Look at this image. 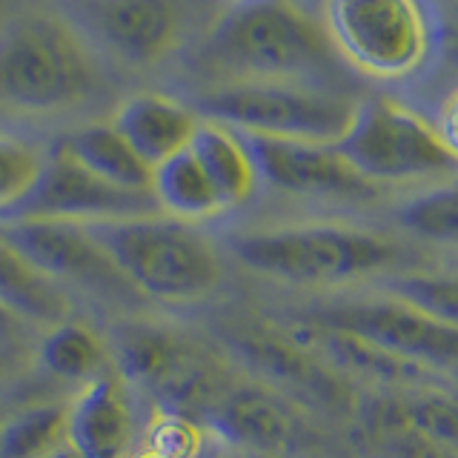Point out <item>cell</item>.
Listing matches in <instances>:
<instances>
[{"label":"cell","mask_w":458,"mask_h":458,"mask_svg":"<svg viewBox=\"0 0 458 458\" xmlns=\"http://www.w3.org/2000/svg\"><path fill=\"white\" fill-rule=\"evenodd\" d=\"M329 49L293 0H238L212 23L198 61L226 83H301L329 66Z\"/></svg>","instance_id":"cell-1"},{"label":"cell","mask_w":458,"mask_h":458,"mask_svg":"<svg viewBox=\"0 0 458 458\" xmlns=\"http://www.w3.org/2000/svg\"><path fill=\"white\" fill-rule=\"evenodd\" d=\"M95 86L89 43L69 21L26 12L0 26V109L66 112L89 100Z\"/></svg>","instance_id":"cell-2"},{"label":"cell","mask_w":458,"mask_h":458,"mask_svg":"<svg viewBox=\"0 0 458 458\" xmlns=\"http://www.w3.org/2000/svg\"><path fill=\"white\" fill-rule=\"evenodd\" d=\"M86 226L129 286L147 298L186 304L207 298L221 281L218 252L192 224L152 212Z\"/></svg>","instance_id":"cell-3"},{"label":"cell","mask_w":458,"mask_h":458,"mask_svg":"<svg viewBox=\"0 0 458 458\" xmlns=\"http://www.w3.org/2000/svg\"><path fill=\"white\" fill-rule=\"evenodd\" d=\"M243 267L284 284L324 286L386 269L395 247L367 229L344 224H293L247 233L233 241Z\"/></svg>","instance_id":"cell-4"},{"label":"cell","mask_w":458,"mask_h":458,"mask_svg":"<svg viewBox=\"0 0 458 458\" xmlns=\"http://www.w3.org/2000/svg\"><path fill=\"white\" fill-rule=\"evenodd\" d=\"M438 26L427 0H324V35L367 78L415 75L436 49Z\"/></svg>","instance_id":"cell-5"},{"label":"cell","mask_w":458,"mask_h":458,"mask_svg":"<svg viewBox=\"0 0 458 458\" xmlns=\"http://www.w3.org/2000/svg\"><path fill=\"white\" fill-rule=\"evenodd\" d=\"M333 147L372 186L441 178L458 169L436 126L393 98L355 104L347 129Z\"/></svg>","instance_id":"cell-6"},{"label":"cell","mask_w":458,"mask_h":458,"mask_svg":"<svg viewBox=\"0 0 458 458\" xmlns=\"http://www.w3.org/2000/svg\"><path fill=\"white\" fill-rule=\"evenodd\" d=\"M198 109L238 135L335 143L355 104L304 83H221L200 95Z\"/></svg>","instance_id":"cell-7"},{"label":"cell","mask_w":458,"mask_h":458,"mask_svg":"<svg viewBox=\"0 0 458 458\" xmlns=\"http://www.w3.org/2000/svg\"><path fill=\"white\" fill-rule=\"evenodd\" d=\"M307 321L355 335L424 369L458 367V329L427 318L395 298L341 301L310 312Z\"/></svg>","instance_id":"cell-8"},{"label":"cell","mask_w":458,"mask_h":458,"mask_svg":"<svg viewBox=\"0 0 458 458\" xmlns=\"http://www.w3.org/2000/svg\"><path fill=\"white\" fill-rule=\"evenodd\" d=\"M157 212L152 195L126 192L106 181L95 178L78 161L55 149L43 161L40 175L6 221H72V224H100L121 221L135 215Z\"/></svg>","instance_id":"cell-9"},{"label":"cell","mask_w":458,"mask_h":458,"mask_svg":"<svg viewBox=\"0 0 458 458\" xmlns=\"http://www.w3.org/2000/svg\"><path fill=\"white\" fill-rule=\"evenodd\" d=\"M0 238L55 284H78L104 298L135 293L112 264L86 224L72 221H6Z\"/></svg>","instance_id":"cell-10"},{"label":"cell","mask_w":458,"mask_h":458,"mask_svg":"<svg viewBox=\"0 0 458 458\" xmlns=\"http://www.w3.org/2000/svg\"><path fill=\"white\" fill-rule=\"evenodd\" d=\"M72 12L83 38L135 66L164 61L183 32L178 0H75Z\"/></svg>","instance_id":"cell-11"},{"label":"cell","mask_w":458,"mask_h":458,"mask_svg":"<svg viewBox=\"0 0 458 458\" xmlns=\"http://www.w3.org/2000/svg\"><path fill=\"white\" fill-rule=\"evenodd\" d=\"M123 372L175 404H204L224 393L218 369L195 344L157 327H132L118 341Z\"/></svg>","instance_id":"cell-12"},{"label":"cell","mask_w":458,"mask_h":458,"mask_svg":"<svg viewBox=\"0 0 458 458\" xmlns=\"http://www.w3.org/2000/svg\"><path fill=\"white\" fill-rule=\"evenodd\" d=\"M252 155L258 178L293 195H327V198H369L376 186L367 183L344 161L333 143L312 140H278L243 135Z\"/></svg>","instance_id":"cell-13"},{"label":"cell","mask_w":458,"mask_h":458,"mask_svg":"<svg viewBox=\"0 0 458 458\" xmlns=\"http://www.w3.org/2000/svg\"><path fill=\"white\" fill-rule=\"evenodd\" d=\"M132 429V407L112 372H100L83 384L66 407V441L83 458H126Z\"/></svg>","instance_id":"cell-14"},{"label":"cell","mask_w":458,"mask_h":458,"mask_svg":"<svg viewBox=\"0 0 458 458\" xmlns=\"http://www.w3.org/2000/svg\"><path fill=\"white\" fill-rule=\"evenodd\" d=\"M118 135L149 169L190 147L200 114L181 100L157 92H138L121 100L112 121Z\"/></svg>","instance_id":"cell-15"},{"label":"cell","mask_w":458,"mask_h":458,"mask_svg":"<svg viewBox=\"0 0 458 458\" xmlns=\"http://www.w3.org/2000/svg\"><path fill=\"white\" fill-rule=\"evenodd\" d=\"M215 424L250 455H278L298 436V424L284 401L258 386L224 390L215 401Z\"/></svg>","instance_id":"cell-16"},{"label":"cell","mask_w":458,"mask_h":458,"mask_svg":"<svg viewBox=\"0 0 458 458\" xmlns=\"http://www.w3.org/2000/svg\"><path fill=\"white\" fill-rule=\"evenodd\" d=\"M190 152L195 155V161L209 178L212 190L218 192L224 212L247 204L252 198L258 172L247 140L235 129H229L218 121L200 118L190 140Z\"/></svg>","instance_id":"cell-17"},{"label":"cell","mask_w":458,"mask_h":458,"mask_svg":"<svg viewBox=\"0 0 458 458\" xmlns=\"http://www.w3.org/2000/svg\"><path fill=\"white\" fill-rule=\"evenodd\" d=\"M0 307L32 327H57L69 321V298L61 284L47 278L38 267L0 238Z\"/></svg>","instance_id":"cell-18"},{"label":"cell","mask_w":458,"mask_h":458,"mask_svg":"<svg viewBox=\"0 0 458 458\" xmlns=\"http://www.w3.org/2000/svg\"><path fill=\"white\" fill-rule=\"evenodd\" d=\"M57 149L78 161L86 172H92L95 178L118 186V190L149 195L152 169L140 161L112 123L81 126L57 143Z\"/></svg>","instance_id":"cell-19"},{"label":"cell","mask_w":458,"mask_h":458,"mask_svg":"<svg viewBox=\"0 0 458 458\" xmlns=\"http://www.w3.org/2000/svg\"><path fill=\"white\" fill-rule=\"evenodd\" d=\"M233 347L252 367L269 372L272 378H278L301 395H310L321 404H338L341 401L338 384L312 361L301 344H290L264 333H238L233 338Z\"/></svg>","instance_id":"cell-20"},{"label":"cell","mask_w":458,"mask_h":458,"mask_svg":"<svg viewBox=\"0 0 458 458\" xmlns=\"http://www.w3.org/2000/svg\"><path fill=\"white\" fill-rule=\"evenodd\" d=\"M149 195L155 200L157 212H164L169 218L183 221V224L207 221L224 212L218 192L212 190L209 178L204 175V169L195 161L190 147L166 157L164 164L152 166Z\"/></svg>","instance_id":"cell-21"},{"label":"cell","mask_w":458,"mask_h":458,"mask_svg":"<svg viewBox=\"0 0 458 458\" xmlns=\"http://www.w3.org/2000/svg\"><path fill=\"white\" fill-rule=\"evenodd\" d=\"M40 364L64 381L89 384L106 372V347L86 324L64 321L43 335Z\"/></svg>","instance_id":"cell-22"},{"label":"cell","mask_w":458,"mask_h":458,"mask_svg":"<svg viewBox=\"0 0 458 458\" xmlns=\"http://www.w3.org/2000/svg\"><path fill=\"white\" fill-rule=\"evenodd\" d=\"M66 444V407L40 404L18 412L0 429V458H47Z\"/></svg>","instance_id":"cell-23"},{"label":"cell","mask_w":458,"mask_h":458,"mask_svg":"<svg viewBox=\"0 0 458 458\" xmlns=\"http://www.w3.org/2000/svg\"><path fill=\"white\" fill-rule=\"evenodd\" d=\"M395 419L421 436L433 447L458 458V395L450 393H419L410 401L390 407Z\"/></svg>","instance_id":"cell-24"},{"label":"cell","mask_w":458,"mask_h":458,"mask_svg":"<svg viewBox=\"0 0 458 458\" xmlns=\"http://www.w3.org/2000/svg\"><path fill=\"white\" fill-rule=\"evenodd\" d=\"M386 293L401 304L424 312L427 318L458 329V278L410 272V276L390 278Z\"/></svg>","instance_id":"cell-25"},{"label":"cell","mask_w":458,"mask_h":458,"mask_svg":"<svg viewBox=\"0 0 458 458\" xmlns=\"http://www.w3.org/2000/svg\"><path fill=\"white\" fill-rule=\"evenodd\" d=\"M398 218L410 233L421 238L458 243V181L415 195L401 207Z\"/></svg>","instance_id":"cell-26"},{"label":"cell","mask_w":458,"mask_h":458,"mask_svg":"<svg viewBox=\"0 0 458 458\" xmlns=\"http://www.w3.org/2000/svg\"><path fill=\"white\" fill-rule=\"evenodd\" d=\"M43 161L47 155L29 140L0 132V218H6L32 192Z\"/></svg>","instance_id":"cell-27"},{"label":"cell","mask_w":458,"mask_h":458,"mask_svg":"<svg viewBox=\"0 0 458 458\" xmlns=\"http://www.w3.org/2000/svg\"><path fill=\"white\" fill-rule=\"evenodd\" d=\"M169 458H198L200 455V433L192 421H186L183 415H164L149 433V447Z\"/></svg>","instance_id":"cell-28"},{"label":"cell","mask_w":458,"mask_h":458,"mask_svg":"<svg viewBox=\"0 0 458 458\" xmlns=\"http://www.w3.org/2000/svg\"><path fill=\"white\" fill-rule=\"evenodd\" d=\"M436 132L441 138V143L447 147V152L458 161V86L450 92V98L444 100V106L438 112V126Z\"/></svg>","instance_id":"cell-29"},{"label":"cell","mask_w":458,"mask_h":458,"mask_svg":"<svg viewBox=\"0 0 458 458\" xmlns=\"http://www.w3.org/2000/svg\"><path fill=\"white\" fill-rule=\"evenodd\" d=\"M21 333H23V321L14 318V315L6 307H0V344L14 341Z\"/></svg>","instance_id":"cell-30"},{"label":"cell","mask_w":458,"mask_h":458,"mask_svg":"<svg viewBox=\"0 0 458 458\" xmlns=\"http://www.w3.org/2000/svg\"><path fill=\"white\" fill-rule=\"evenodd\" d=\"M47 458H83L75 447H72V444L66 441V444H61V447H57V450H52Z\"/></svg>","instance_id":"cell-31"},{"label":"cell","mask_w":458,"mask_h":458,"mask_svg":"<svg viewBox=\"0 0 458 458\" xmlns=\"http://www.w3.org/2000/svg\"><path fill=\"white\" fill-rule=\"evenodd\" d=\"M135 458H169V455H161V453H155V450H143V453H138Z\"/></svg>","instance_id":"cell-32"},{"label":"cell","mask_w":458,"mask_h":458,"mask_svg":"<svg viewBox=\"0 0 458 458\" xmlns=\"http://www.w3.org/2000/svg\"><path fill=\"white\" fill-rule=\"evenodd\" d=\"M250 458H276V455H250Z\"/></svg>","instance_id":"cell-33"},{"label":"cell","mask_w":458,"mask_h":458,"mask_svg":"<svg viewBox=\"0 0 458 458\" xmlns=\"http://www.w3.org/2000/svg\"><path fill=\"white\" fill-rule=\"evenodd\" d=\"M0 376H4V358H0Z\"/></svg>","instance_id":"cell-34"},{"label":"cell","mask_w":458,"mask_h":458,"mask_svg":"<svg viewBox=\"0 0 458 458\" xmlns=\"http://www.w3.org/2000/svg\"><path fill=\"white\" fill-rule=\"evenodd\" d=\"M455 12H458V0H455Z\"/></svg>","instance_id":"cell-35"}]
</instances>
